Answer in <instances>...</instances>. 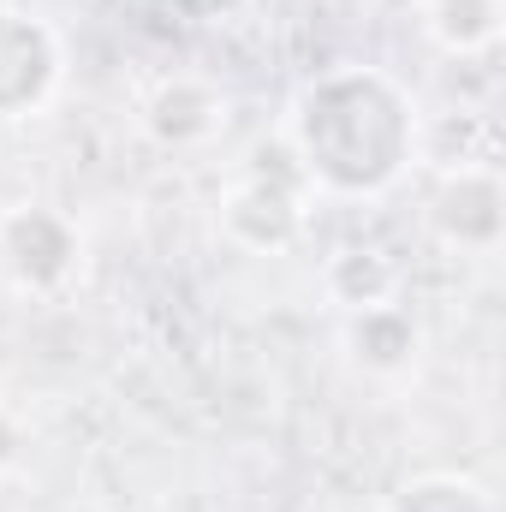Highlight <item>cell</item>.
<instances>
[{
  "label": "cell",
  "instance_id": "6da1fadb",
  "mask_svg": "<svg viewBox=\"0 0 506 512\" xmlns=\"http://www.w3.org/2000/svg\"><path fill=\"white\" fill-rule=\"evenodd\" d=\"M286 149L304 185L328 197H381L417 161V102L381 66H334L292 96Z\"/></svg>",
  "mask_w": 506,
  "mask_h": 512
},
{
  "label": "cell",
  "instance_id": "7a4b0ae2",
  "mask_svg": "<svg viewBox=\"0 0 506 512\" xmlns=\"http://www.w3.org/2000/svg\"><path fill=\"white\" fill-rule=\"evenodd\" d=\"M84 233L66 209L48 203H12L0 215V280L12 292H60L78 274Z\"/></svg>",
  "mask_w": 506,
  "mask_h": 512
},
{
  "label": "cell",
  "instance_id": "3957f363",
  "mask_svg": "<svg viewBox=\"0 0 506 512\" xmlns=\"http://www.w3.org/2000/svg\"><path fill=\"white\" fill-rule=\"evenodd\" d=\"M304 173L298 167H251L221 191V233L256 256H280L304 233Z\"/></svg>",
  "mask_w": 506,
  "mask_h": 512
},
{
  "label": "cell",
  "instance_id": "277c9868",
  "mask_svg": "<svg viewBox=\"0 0 506 512\" xmlns=\"http://www.w3.org/2000/svg\"><path fill=\"white\" fill-rule=\"evenodd\" d=\"M60 72H66V48L54 24L36 18L30 6L0 0V120H24L48 108V96L60 90Z\"/></svg>",
  "mask_w": 506,
  "mask_h": 512
},
{
  "label": "cell",
  "instance_id": "5b68a950",
  "mask_svg": "<svg viewBox=\"0 0 506 512\" xmlns=\"http://www.w3.org/2000/svg\"><path fill=\"white\" fill-rule=\"evenodd\" d=\"M429 227L447 251L459 256H489L506 239V185L495 167L465 161L447 167L435 197H429Z\"/></svg>",
  "mask_w": 506,
  "mask_h": 512
},
{
  "label": "cell",
  "instance_id": "8992f818",
  "mask_svg": "<svg viewBox=\"0 0 506 512\" xmlns=\"http://www.w3.org/2000/svg\"><path fill=\"white\" fill-rule=\"evenodd\" d=\"M340 346H346L352 370H364L370 382H399L423 358V322L399 298H381V304H364V310H346Z\"/></svg>",
  "mask_w": 506,
  "mask_h": 512
},
{
  "label": "cell",
  "instance_id": "52a82bcc",
  "mask_svg": "<svg viewBox=\"0 0 506 512\" xmlns=\"http://www.w3.org/2000/svg\"><path fill=\"white\" fill-rule=\"evenodd\" d=\"M215 126H221V96L197 72H173L143 96V131L167 149H191V143L215 137Z\"/></svg>",
  "mask_w": 506,
  "mask_h": 512
},
{
  "label": "cell",
  "instance_id": "ba28073f",
  "mask_svg": "<svg viewBox=\"0 0 506 512\" xmlns=\"http://www.w3.org/2000/svg\"><path fill=\"white\" fill-rule=\"evenodd\" d=\"M506 0H423V30L441 54H483L501 42Z\"/></svg>",
  "mask_w": 506,
  "mask_h": 512
},
{
  "label": "cell",
  "instance_id": "9c48e42d",
  "mask_svg": "<svg viewBox=\"0 0 506 512\" xmlns=\"http://www.w3.org/2000/svg\"><path fill=\"white\" fill-rule=\"evenodd\" d=\"M381 512H501L495 495L477 483V477H459V471H417L405 477Z\"/></svg>",
  "mask_w": 506,
  "mask_h": 512
},
{
  "label": "cell",
  "instance_id": "30bf717a",
  "mask_svg": "<svg viewBox=\"0 0 506 512\" xmlns=\"http://www.w3.org/2000/svg\"><path fill=\"white\" fill-rule=\"evenodd\" d=\"M328 292H334V304H346V310H364V304H381V298H393L399 292V274H393V262L381 251H340L328 262Z\"/></svg>",
  "mask_w": 506,
  "mask_h": 512
},
{
  "label": "cell",
  "instance_id": "8fae6325",
  "mask_svg": "<svg viewBox=\"0 0 506 512\" xmlns=\"http://www.w3.org/2000/svg\"><path fill=\"white\" fill-rule=\"evenodd\" d=\"M161 6H173L185 24H215V18H233L245 0H161Z\"/></svg>",
  "mask_w": 506,
  "mask_h": 512
}]
</instances>
